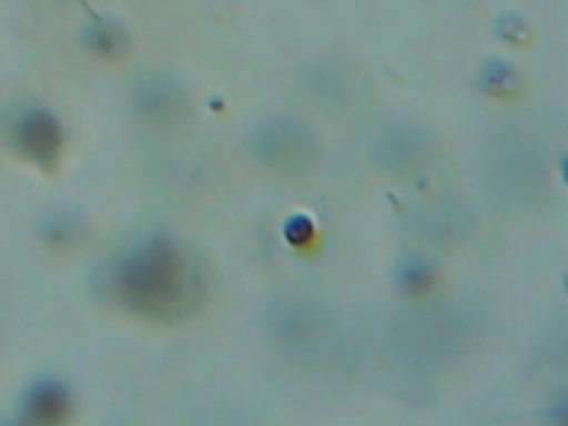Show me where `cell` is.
<instances>
[{"label": "cell", "mask_w": 568, "mask_h": 426, "mask_svg": "<svg viewBox=\"0 0 568 426\" xmlns=\"http://www.w3.org/2000/svg\"><path fill=\"white\" fill-rule=\"evenodd\" d=\"M428 151V142L424 131L413 129V126H395L388 129L379 138V160L390 169V171H406L413 169L424 160Z\"/></svg>", "instance_id": "7"}, {"label": "cell", "mask_w": 568, "mask_h": 426, "mask_svg": "<svg viewBox=\"0 0 568 426\" xmlns=\"http://www.w3.org/2000/svg\"><path fill=\"white\" fill-rule=\"evenodd\" d=\"M490 189L513 202L532 206L548 193V171L539 144L517 131L497 133L481 155Z\"/></svg>", "instance_id": "2"}, {"label": "cell", "mask_w": 568, "mask_h": 426, "mask_svg": "<svg viewBox=\"0 0 568 426\" xmlns=\"http://www.w3.org/2000/svg\"><path fill=\"white\" fill-rule=\"evenodd\" d=\"M519 84L517 69L506 60H486L477 71V87L490 95H510Z\"/></svg>", "instance_id": "11"}, {"label": "cell", "mask_w": 568, "mask_h": 426, "mask_svg": "<svg viewBox=\"0 0 568 426\" xmlns=\"http://www.w3.org/2000/svg\"><path fill=\"white\" fill-rule=\"evenodd\" d=\"M69 408V395L58 382H40L29 393V410L38 419H60Z\"/></svg>", "instance_id": "10"}, {"label": "cell", "mask_w": 568, "mask_h": 426, "mask_svg": "<svg viewBox=\"0 0 568 426\" xmlns=\"http://www.w3.org/2000/svg\"><path fill=\"white\" fill-rule=\"evenodd\" d=\"M268 339L302 364H324L337 355L339 331L324 306L306 300H282L264 317Z\"/></svg>", "instance_id": "3"}, {"label": "cell", "mask_w": 568, "mask_h": 426, "mask_svg": "<svg viewBox=\"0 0 568 426\" xmlns=\"http://www.w3.org/2000/svg\"><path fill=\"white\" fill-rule=\"evenodd\" d=\"M248 151L257 164L275 173H302L320 155L313 129L293 115H268L248 133Z\"/></svg>", "instance_id": "4"}, {"label": "cell", "mask_w": 568, "mask_h": 426, "mask_svg": "<svg viewBox=\"0 0 568 426\" xmlns=\"http://www.w3.org/2000/svg\"><path fill=\"white\" fill-rule=\"evenodd\" d=\"M435 277L437 264L424 253H404L393 266L395 286L410 297L424 295L433 286Z\"/></svg>", "instance_id": "9"}, {"label": "cell", "mask_w": 568, "mask_h": 426, "mask_svg": "<svg viewBox=\"0 0 568 426\" xmlns=\"http://www.w3.org/2000/svg\"><path fill=\"white\" fill-rule=\"evenodd\" d=\"M464 339L466 326L462 317L444 308L410 317L408 328L404 333V342L413 357H422L426 362L459 351Z\"/></svg>", "instance_id": "6"}, {"label": "cell", "mask_w": 568, "mask_h": 426, "mask_svg": "<svg viewBox=\"0 0 568 426\" xmlns=\"http://www.w3.org/2000/svg\"><path fill=\"white\" fill-rule=\"evenodd\" d=\"M20 142L33 160L49 162L60 151L62 131L47 111H31L20 122Z\"/></svg>", "instance_id": "8"}, {"label": "cell", "mask_w": 568, "mask_h": 426, "mask_svg": "<svg viewBox=\"0 0 568 426\" xmlns=\"http://www.w3.org/2000/svg\"><path fill=\"white\" fill-rule=\"evenodd\" d=\"M186 104V89L175 75L164 71L146 73L131 91L133 113L155 129H166L180 122Z\"/></svg>", "instance_id": "5"}, {"label": "cell", "mask_w": 568, "mask_h": 426, "mask_svg": "<svg viewBox=\"0 0 568 426\" xmlns=\"http://www.w3.org/2000/svg\"><path fill=\"white\" fill-rule=\"evenodd\" d=\"M200 271L166 235H151L124 248L109 266L113 300L146 320H175L200 300Z\"/></svg>", "instance_id": "1"}]
</instances>
